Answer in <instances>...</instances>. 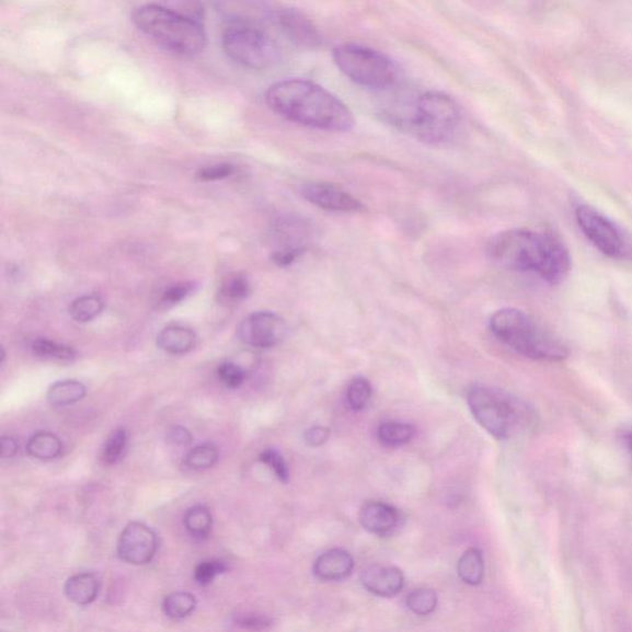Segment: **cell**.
<instances>
[{
  "label": "cell",
  "instance_id": "cell-1",
  "mask_svg": "<svg viewBox=\"0 0 632 632\" xmlns=\"http://www.w3.org/2000/svg\"><path fill=\"white\" fill-rule=\"evenodd\" d=\"M266 103L281 118L307 128L346 133L356 125L354 114L337 96L306 80H286L271 85Z\"/></svg>",
  "mask_w": 632,
  "mask_h": 632
},
{
  "label": "cell",
  "instance_id": "cell-2",
  "mask_svg": "<svg viewBox=\"0 0 632 632\" xmlns=\"http://www.w3.org/2000/svg\"><path fill=\"white\" fill-rule=\"evenodd\" d=\"M487 254L501 267L533 272L550 285L562 284L571 269L565 245L544 232L525 229L502 231L489 241Z\"/></svg>",
  "mask_w": 632,
  "mask_h": 632
},
{
  "label": "cell",
  "instance_id": "cell-3",
  "mask_svg": "<svg viewBox=\"0 0 632 632\" xmlns=\"http://www.w3.org/2000/svg\"><path fill=\"white\" fill-rule=\"evenodd\" d=\"M490 328L501 343L535 361L560 363L568 357L567 346L522 310L504 308L495 311Z\"/></svg>",
  "mask_w": 632,
  "mask_h": 632
},
{
  "label": "cell",
  "instance_id": "cell-4",
  "mask_svg": "<svg viewBox=\"0 0 632 632\" xmlns=\"http://www.w3.org/2000/svg\"><path fill=\"white\" fill-rule=\"evenodd\" d=\"M138 31L164 50L182 56L199 55L207 44L202 22L162 4L145 5L133 14Z\"/></svg>",
  "mask_w": 632,
  "mask_h": 632
},
{
  "label": "cell",
  "instance_id": "cell-5",
  "mask_svg": "<svg viewBox=\"0 0 632 632\" xmlns=\"http://www.w3.org/2000/svg\"><path fill=\"white\" fill-rule=\"evenodd\" d=\"M467 402L475 422L498 440L527 432L537 422L527 403L498 388L474 386Z\"/></svg>",
  "mask_w": 632,
  "mask_h": 632
},
{
  "label": "cell",
  "instance_id": "cell-6",
  "mask_svg": "<svg viewBox=\"0 0 632 632\" xmlns=\"http://www.w3.org/2000/svg\"><path fill=\"white\" fill-rule=\"evenodd\" d=\"M221 43L232 61L251 70H266L278 58L277 44L256 21L230 19L223 27Z\"/></svg>",
  "mask_w": 632,
  "mask_h": 632
},
{
  "label": "cell",
  "instance_id": "cell-7",
  "mask_svg": "<svg viewBox=\"0 0 632 632\" xmlns=\"http://www.w3.org/2000/svg\"><path fill=\"white\" fill-rule=\"evenodd\" d=\"M333 58L348 80L366 89L387 90L397 82V66L375 48L344 44L334 48Z\"/></svg>",
  "mask_w": 632,
  "mask_h": 632
},
{
  "label": "cell",
  "instance_id": "cell-8",
  "mask_svg": "<svg viewBox=\"0 0 632 632\" xmlns=\"http://www.w3.org/2000/svg\"><path fill=\"white\" fill-rule=\"evenodd\" d=\"M461 120L459 105L451 96L440 92H427L417 100L411 130L415 138L426 145L451 141Z\"/></svg>",
  "mask_w": 632,
  "mask_h": 632
},
{
  "label": "cell",
  "instance_id": "cell-9",
  "mask_svg": "<svg viewBox=\"0 0 632 632\" xmlns=\"http://www.w3.org/2000/svg\"><path fill=\"white\" fill-rule=\"evenodd\" d=\"M578 226L601 254L620 261H632V238L595 208L581 206L576 210Z\"/></svg>",
  "mask_w": 632,
  "mask_h": 632
},
{
  "label": "cell",
  "instance_id": "cell-10",
  "mask_svg": "<svg viewBox=\"0 0 632 632\" xmlns=\"http://www.w3.org/2000/svg\"><path fill=\"white\" fill-rule=\"evenodd\" d=\"M238 332L242 343L255 348H271L285 337L287 324L272 311H257L244 319Z\"/></svg>",
  "mask_w": 632,
  "mask_h": 632
},
{
  "label": "cell",
  "instance_id": "cell-11",
  "mask_svg": "<svg viewBox=\"0 0 632 632\" xmlns=\"http://www.w3.org/2000/svg\"><path fill=\"white\" fill-rule=\"evenodd\" d=\"M158 551L156 533L142 522L126 525L118 540V555L133 566H143L151 562Z\"/></svg>",
  "mask_w": 632,
  "mask_h": 632
},
{
  "label": "cell",
  "instance_id": "cell-12",
  "mask_svg": "<svg viewBox=\"0 0 632 632\" xmlns=\"http://www.w3.org/2000/svg\"><path fill=\"white\" fill-rule=\"evenodd\" d=\"M301 197L318 208L336 212L365 210L364 204L334 183L308 182L300 188Z\"/></svg>",
  "mask_w": 632,
  "mask_h": 632
},
{
  "label": "cell",
  "instance_id": "cell-13",
  "mask_svg": "<svg viewBox=\"0 0 632 632\" xmlns=\"http://www.w3.org/2000/svg\"><path fill=\"white\" fill-rule=\"evenodd\" d=\"M277 22L281 32L296 46L306 48V50H314V48L322 45V36H320L313 22L303 13L296 11V9L280 11Z\"/></svg>",
  "mask_w": 632,
  "mask_h": 632
},
{
  "label": "cell",
  "instance_id": "cell-14",
  "mask_svg": "<svg viewBox=\"0 0 632 632\" xmlns=\"http://www.w3.org/2000/svg\"><path fill=\"white\" fill-rule=\"evenodd\" d=\"M364 587L378 597L391 598L404 588V575L392 566H371L361 576Z\"/></svg>",
  "mask_w": 632,
  "mask_h": 632
},
{
  "label": "cell",
  "instance_id": "cell-15",
  "mask_svg": "<svg viewBox=\"0 0 632 632\" xmlns=\"http://www.w3.org/2000/svg\"><path fill=\"white\" fill-rule=\"evenodd\" d=\"M400 521V513L383 502L367 503L359 513V522L368 532L383 535L391 532Z\"/></svg>",
  "mask_w": 632,
  "mask_h": 632
},
{
  "label": "cell",
  "instance_id": "cell-16",
  "mask_svg": "<svg viewBox=\"0 0 632 632\" xmlns=\"http://www.w3.org/2000/svg\"><path fill=\"white\" fill-rule=\"evenodd\" d=\"M354 566V559L347 551L333 549L319 556L314 573L323 581H342L352 575Z\"/></svg>",
  "mask_w": 632,
  "mask_h": 632
},
{
  "label": "cell",
  "instance_id": "cell-17",
  "mask_svg": "<svg viewBox=\"0 0 632 632\" xmlns=\"http://www.w3.org/2000/svg\"><path fill=\"white\" fill-rule=\"evenodd\" d=\"M197 344V335L192 329L183 325L164 328L158 336V345L164 353L184 355Z\"/></svg>",
  "mask_w": 632,
  "mask_h": 632
},
{
  "label": "cell",
  "instance_id": "cell-18",
  "mask_svg": "<svg viewBox=\"0 0 632 632\" xmlns=\"http://www.w3.org/2000/svg\"><path fill=\"white\" fill-rule=\"evenodd\" d=\"M100 581L92 573H80L67 579L65 595L77 606H89L100 593Z\"/></svg>",
  "mask_w": 632,
  "mask_h": 632
},
{
  "label": "cell",
  "instance_id": "cell-19",
  "mask_svg": "<svg viewBox=\"0 0 632 632\" xmlns=\"http://www.w3.org/2000/svg\"><path fill=\"white\" fill-rule=\"evenodd\" d=\"M26 451L37 460H54L60 456L62 444L56 435L47 432H38L28 439Z\"/></svg>",
  "mask_w": 632,
  "mask_h": 632
},
{
  "label": "cell",
  "instance_id": "cell-20",
  "mask_svg": "<svg viewBox=\"0 0 632 632\" xmlns=\"http://www.w3.org/2000/svg\"><path fill=\"white\" fill-rule=\"evenodd\" d=\"M85 393L87 389L83 383L67 379L48 388L47 401L55 406L71 405L82 401Z\"/></svg>",
  "mask_w": 632,
  "mask_h": 632
},
{
  "label": "cell",
  "instance_id": "cell-21",
  "mask_svg": "<svg viewBox=\"0 0 632 632\" xmlns=\"http://www.w3.org/2000/svg\"><path fill=\"white\" fill-rule=\"evenodd\" d=\"M460 578L470 586L481 585L484 577V560L479 549L467 550L457 565Z\"/></svg>",
  "mask_w": 632,
  "mask_h": 632
},
{
  "label": "cell",
  "instance_id": "cell-22",
  "mask_svg": "<svg viewBox=\"0 0 632 632\" xmlns=\"http://www.w3.org/2000/svg\"><path fill=\"white\" fill-rule=\"evenodd\" d=\"M250 290V284L245 276L233 275L222 281L217 299L222 306H235L249 297Z\"/></svg>",
  "mask_w": 632,
  "mask_h": 632
},
{
  "label": "cell",
  "instance_id": "cell-23",
  "mask_svg": "<svg viewBox=\"0 0 632 632\" xmlns=\"http://www.w3.org/2000/svg\"><path fill=\"white\" fill-rule=\"evenodd\" d=\"M377 436L379 443L384 446H402L412 441L415 436V427L407 423L387 422L379 425Z\"/></svg>",
  "mask_w": 632,
  "mask_h": 632
},
{
  "label": "cell",
  "instance_id": "cell-24",
  "mask_svg": "<svg viewBox=\"0 0 632 632\" xmlns=\"http://www.w3.org/2000/svg\"><path fill=\"white\" fill-rule=\"evenodd\" d=\"M104 301L96 296H83L72 301L68 313L77 323L85 324L92 322L102 314Z\"/></svg>",
  "mask_w": 632,
  "mask_h": 632
},
{
  "label": "cell",
  "instance_id": "cell-25",
  "mask_svg": "<svg viewBox=\"0 0 632 632\" xmlns=\"http://www.w3.org/2000/svg\"><path fill=\"white\" fill-rule=\"evenodd\" d=\"M184 527H186L193 538H208L212 527L210 510L204 507V505H194V507L184 515Z\"/></svg>",
  "mask_w": 632,
  "mask_h": 632
},
{
  "label": "cell",
  "instance_id": "cell-26",
  "mask_svg": "<svg viewBox=\"0 0 632 632\" xmlns=\"http://www.w3.org/2000/svg\"><path fill=\"white\" fill-rule=\"evenodd\" d=\"M33 353L42 358L55 361L72 363L77 357L76 349L48 338H37L32 345Z\"/></svg>",
  "mask_w": 632,
  "mask_h": 632
},
{
  "label": "cell",
  "instance_id": "cell-27",
  "mask_svg": "<svg viewBox=\"0 0 632 632\" xmlns=\"http://www.w3.org/2000/svg\"><path fill=\"white\" fill-rule=\"evenodd\" d=\"M197 600L191 593L176 591L172 593L163 600V611L170 619L181 620L192 614L196 609Z\"/></svg>",
  "mask_w": 632,
  "mask_h": 632
},
{
  "label": "cell",
  "instance_id": "cell-28",
  "mask_svg": "<svg viewBox=\"0 0 632 632\" xmlns=\"http://www.w3.org/2000/svg\"><path fill=\"white\" fill-rule=\"evenodd\" d=\"M218 460L219 451L217 446L212 444H202L193 447L187 453L186 459H184V463H186L189 469L199 471L210 469Z\"/></svg>",
  "mask_w": 632,
  "mask_h": 632
},
{
  "label": "cell",
  "instance_id": "cell-29",
  "mask_svg": "<svg viewBox=\"0 0 632 632\" xmlns=\"http://www.w3.org/2000/svg\"><path fill=\"white\" fill-rule=\"evenodd\" d=\"M372 397V386L365 377H356L347 387L346 400L353 411L359 412L365 410Z\"/></svg>",
  "mask_w": 632,
  "mask_h": 632
},
{
  "label": "cell",
  "instance_id": "cell-30",
  "mask_svg": "<svg viewBox=\"0 0 632 632\" xmlns=\"http://www.w3.org/2000/svg\"><path fill=\"white\" fill-rule=\"evenodd\" d=\"M406 607L416 616H429L437 607V596L432 589H416L406 597Z\"/></svg>",
  "mask_w": 632,
  "mask_h": 632
},
{
  "label": "cell",
  "instance_id": "cell-31",
  "mask_svg": "<svg viewBox=\"0 0 632 632\" xmlns=\"http://www.w3.org/2000/svg\"><path fill=\"white\" fill-rule=\"evenodd\" d=\"M128 445V434L124 429L115 430L108 441L105 443L102 460L105 464H114L118 462Z\"/></svg>",
  "mask_w": 632,
  "mask_h": 632
},
{
  "label": "cell",
  "instance_id": "cell-32",
  "mask_svg": "<svg viewBox=\"0 0 632 632\" xmlns=\"http://www.w3.org/2000/svg\"><path fill=\"white\" fill-rule=\"evenodd\" d=\"M228 571V565L226 562L219 560H210L200 562L199 565L194 571V579L200 586H208L223 572Z\"/></svg>",
  "mask_w": 632,
  "mask_h": 632
},
{
  "label": "cell",
  "instance_id": "cell-33",
  "mask_svg": "<svg viewBox=\"0 0 632 632\" xmlns=\"http://www.w3.org/2000/svg\"><path fill=\"white\" fill-rule=\"evenodd\" d=\"M218 377L221 383L228 388L237 389L244 384L246 372L239 365L223 363L218 367Z\"/></svg>",
  "mask_w": 632,
  "mask_h": 632
},
{
  "label": "cell",
  "instance_id": "cell-34",
  "mask_svg": "<svg viewBox=\"0 0 632 632\" xmlns=\"http://www.w3.org/2000/svg\"><path fill=\"white\" fill-rule=\"evenodd\" d=\"M260 461L268 466L269 469L275 472L276 478L280 482L287 483L289 481L288 464L285 460V457L281 456L278 451L268 449L264 452H261Z\"/></svg>",
  "mask_w": 632,
  "mask_h": 632
},
{
  "label": "cell",
  "instance_id": "cell-35",
  "mask_svg": "<svg viewBox=\"0 0 632 632\" xmlns=\"http://www.w3.org/2000/svg\"><path fill=\"white\" fill-rule=\"evenodd\" d=\"M194 289H196V285L191 284V281H188V284L172 286L162 295L160 306L162 308L176 306L181 303L182 300L186 299Z\"/></svg>",
  "mask_w": 632,
  "mask_h": 632
},
{
  "label": "cell",
  "instance_id": "cell-36",
  "mask_svg": "<svg viewBox=\"0 0 632 632\" xmlns=\"http://www.w3.org/2000/svg\"><path fill=\"white\" fill-rule=\"evenodd\" d=\"M233 172H235V169L230 163L214 164V166L199 170L197 180L202 182L221 181L230 177Z\"/></svg>",
  "mask_w": 632,
  "mask_h": 632
},
{
  "label": "cell",
  "instance_id": "cell-37",
  "mask_svg": "<svg viewBox=\"0 0 632 632\" xmlns=\"http://www.w3.org/2000/svg\"><path fill=\"white\" fill-rule=\"evenodd\" d=\"M164 7L202 22L203 8L199 0H169V5Z\"/></svg>",
  "mask_w": 632,
  "mask_h": 632
},
{
  "label": "cell",
  "instance_id": "cell-38",
  "mask_svg": "<svg viewBox=\"0 0 632 632\" xmlns=\"http://www.w3.org/2000/svg\"><path fill=\"white\" fill-rule=\"evenodd\" d=\"M235 624L248 630H266L271 628L272 620L261 616H244L235 619Z\"/></svg>",
  "mask_w": 632,
  "mask_h": 632
},
{
  "label": "cell",
  "instance_id": "cell-39",
  "mask_svg": "<svg viewBox=\"0 0 632 632\" xmlns=\"http://www.w3.org/2000/svg\"><path fill=\"white\" fill-rule=\"evenodd\" d=\"M168 441L176 446H187L193 441L192 433L183 426H173L168 433Z\"/></svg>",
  "mask_w": 632,
  "mask_h": 632
},
{
  "label": "cell",
  "instance_id": "cell-40",
  "mask_svg": "<svg viewBox=\"0 0 632 632\" xmlns=\"http://www.w3.org/2000/svg\"><path fill=\"white\" fill-rule=\"evenodd\" d=\"M329 430L323 426H314L307 430L304 434L306 443L309 446L319 447L323 446L329 439Z\"/></svg>",
  "mask_w": 632,
  "mask_h": 632
},
{
  "label": "cell",
  "instance_id": "cell-41",
  "mask_svg": "<svg viewBox=\"0 0 632 632\" xmlns=\"http://www.w3.org/2000/svg\"><path fill=\"white\" fill-rule=\"evenodd\" d=\"M19 451V443L12 436L2 437V457L12 459Z\"/></svg>",
  "mask_w": 632,
  "mask_h": 632
},
{
  "label": "cell",
  "instance_id": "cell-42",
  "mask_svg": "<svg viewBox=\"0 0 632 632\" xmlns=\"http://www.w3.org/2000/svg\"><path fill=\"white\" fill-rule=\"evenodd\" d=\"M625 441H627L629 449L632 453V432H629L625 434Z\"/></svg>",
  "mask_w": 632,
  "mask_h": 632
}]
</instances>
